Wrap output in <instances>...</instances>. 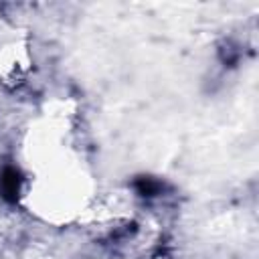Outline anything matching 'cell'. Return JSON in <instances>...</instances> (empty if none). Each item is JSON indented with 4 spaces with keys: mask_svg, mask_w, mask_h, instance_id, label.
<instances>
[{
    "mask_svg": "<svg viewBox=\"0 0 259 259\" xmlns=\"http://www.w3.org/2000/svg\"><path fill=\"white\" fill-rule=\"evenodd\" d=\"M136 188L142 196H154L160 192V182H156L152 178H140V180H136Z\"/></svg>",
    "mask_w": 259,
    "mask_h": 259,
    "instance_id": "obj_2",
    "label": "cell"
},
{
    "mask_svg": "<svg viewBox=\"0 0 259 259\" xmlns=\"http://www.w3.org/2000/svg\"><path fill=\"white\" fill-rule=\"evenodd\" d=\"M20 184H22V176L16 168L8 166L4 168L2 176H0V194L6 202H16L18 194H20Z\"/></svg>",
    "mask_w": 259,
    "mask_h": 259,
    "instance_id": "obj_1",
    "label": "cell"
}]
</instances>
